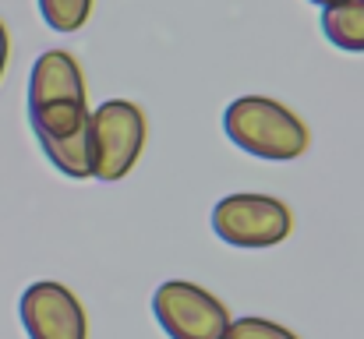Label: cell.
Instances as JSON below:
<instances>
[{
	"instance_id": "6da1fadb",
	"label": "cell",
	"mask_w": 364,
	"mask_h": 339,
	"mask_svg": "<svg viewBox=\"0 0 364 339\" xmlns=\"http://www.w3.org/2000/svg\"><path fill=\"white\" fill-rule=\"evenodd\" d=\"M227 138L255 159L269 163H290L308 152L311 131L287 103L272 96H241L223 113Z\"/></svg>"
},
{
	"instance_id": "7a4b0ae2",
	"label": "cell",
	"mask_w": 364,
	"mask_h": 339,
	"mask_svg": "<svg viewBox=\"0 0 364 339\" xmlns=\"http://www.w3.org/2000/svg\"><path fill=\"white\" fill-rule=\"evenodd\" d=\"M89 134H92V159H96L92 177L114 184V181H124L141 159L149 127L138 103L107 99L89 113Z\"/></svg>"
},
{
	"instance_id": "3957f363",
	"label": "cell",
	"mask_w": 364,
	"mask_h": 339,
	"mask_svg": "<svg viewBox=\"0 0 364 339\" xmlns=\"http://www.w3.org/2000/svg\"><path fill=\"white\" fill-rule=\"evenodd\" d=\"M294 230V212L283 198L276 195H227L216 202L213 209V233L244 251H262V247H276L290 237Z\"/></svg>"
},
{
	"instance_id": "277c9868",
	"label": "cell",
	"mask_w": 364,
	"mask_h": 339,
	"mask_svg": "<svg viewBox=\"0 0 364 339\" xmlns=\"http://www.w3.org/2000/svg\"><path fill=\"white\" fill-rule=\"evenodd\" d=\"M152 315L170 339H227V304L198 283L166 279L152 294Z\"/></svg>"
},
{
	"instance_id": "5b68a950",
	"label": "cell",
	"mask_w": 364,
	"mask_h": 339,
	"mask_svg": "<svg viewBox=\"0 0 364 339\" xmlns=\"http://www.w3.org/2000/svg\"><path fill=\"white\" fill-rule=\"evenodd\" d=\"M18 318L28 339H89V318L82 301L57 279H39L25 286L18 301Z\"/></svg>"
},
{
	"instance_id": "8992f818",
	"label": "cell",
	"mask_w": 364,
	"mask_h": 339,
	"mask_svg": "<svg viewBox=\"0 0 364 339\" xmlns=\"http://www.w3.org/2000/svg\"><path fill=\"white\" fill-rule=\"evenodd\" d=\"M57 99H85V75L71 50H46L28 75V110Z\"/></svg>"
},
{
	"instance_id": "52a82bcc",
	"label": "cell",
	"mask_w": 364,
	"mask_h": 339,
	"mask_svg": "<svg viewBox=\"0 0 364 339\" xmlns=\"http://www.w3.org/2000/svg\"><path fill=\"white\" fill-rule=\"evenodd\" d=\"M43 156L53 163L57 173L71 177V181H89L92 170H96V159H92V134H89V124L68 138H53V141H39Z\"/></svg>"
},
{
	"instance_id": "ba28073f",
	"label": "cell",
	"mask_w": 364,
	"mask_h": 339,
	"mask_svg": "<svg viewBox=\"0 0 364 339\" xmlns=\"http://www.w3.org/2000/svg\"><path fill=\"white\" fill-rule=\"evenodd\" d=\"M322 36L343 53H364V0L326 4L322 7Z\"/></svg>"
},
{
	"instance_id": "9c48e42d",
	"label": "cell",
	"mask_w": 364,
	"mask_h": 339,
	"mask_svg": "<svg viewBox=\"0 0 364 339\" xmlns=\"http://www.w3.org/2000/svg\"><path fill=\"white\" fill-rule=\"evenodd\" d=\"M89 99H57V103H43L32 107L28 120L39 141H53V138H68L75 131H82L89 124Z\"/></svg>"
},
{
	"instance_id": "30bf717a",
	"label": "cell",
	"mask_w": 364,
	"mask_h": 339,
	"mask_svg": "<svg viewBox=\"0 0 364 339\" xmlns=\"http://www.w3.org/2000/svg\"><path fill=\"white\" fill-rule=\"evenodd\" d=\"M96 0H39V14L53 32H78L85 28Z\"/></svg>"
},
{
	"instance_id": "8fae6325",
	"label": "cell",
	"mask_w": 364,
	"mask_h": 339,
	"mask_svg": "<svg viewBox=\"0 0 364 339\" xmlns=\"http://www.w3.org/2000/svg\"><path fill=\"white\" fill-rule=\"evenodd\" d=\"M227 339H301L290 333L287 325L272 322V318H258V315H244V318H230Z\"/></svg>"
},
{
	"instance_id": "7c38bea8",
	"label": "cell",
	"mask_w": 364,
	"mask_h": 339,
	"mask_svg": "<svg viewBox=\"0 0 364 339\" xmlns=\"http://www.w3.org/2000/svg\"><path fill=\"white\" fill-rule=\"evenodd\" d=\"M7 57H11V36H7V25L0 21V78L7 71Z\"/></svg>"
},
{
	"instance_id": "4fadbf2b",
	"label": "cell",
	"mask_w": 364,
	"mask_h": 339,
	"mask_svg": "<svg viewBox=\"0 0 364 339\" xmlns=\"http://www.w3.org/2000/svg\"><path fill=\"white\" fill-rule=\"evenodd\" d=\"M311 4H318V7H326V4H336V0H311Z\"/></svg>"
}]
</instances>
